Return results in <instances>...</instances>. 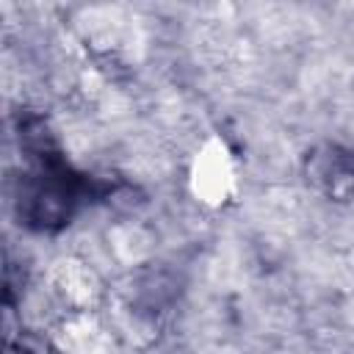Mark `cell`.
Segmentation results:
<instances>
[{
	"label": "cell",
	"instance_id": "6da1fadb",
	"mask_svg": "<svg viewBox=\"0 0 354 354\" xmlns=\"http://www.w3.org/2000/svg\"><path fill=\"white\" fill-rule=\"evenodd\" d=\"M191 185L194 194L210 205L224 202V196L232 188V160L224 149V144L210 141L194 160V171H191Z\"/></svg>",
	"mask_w": 354,
	"mask_h": 354
}]
</instances>
